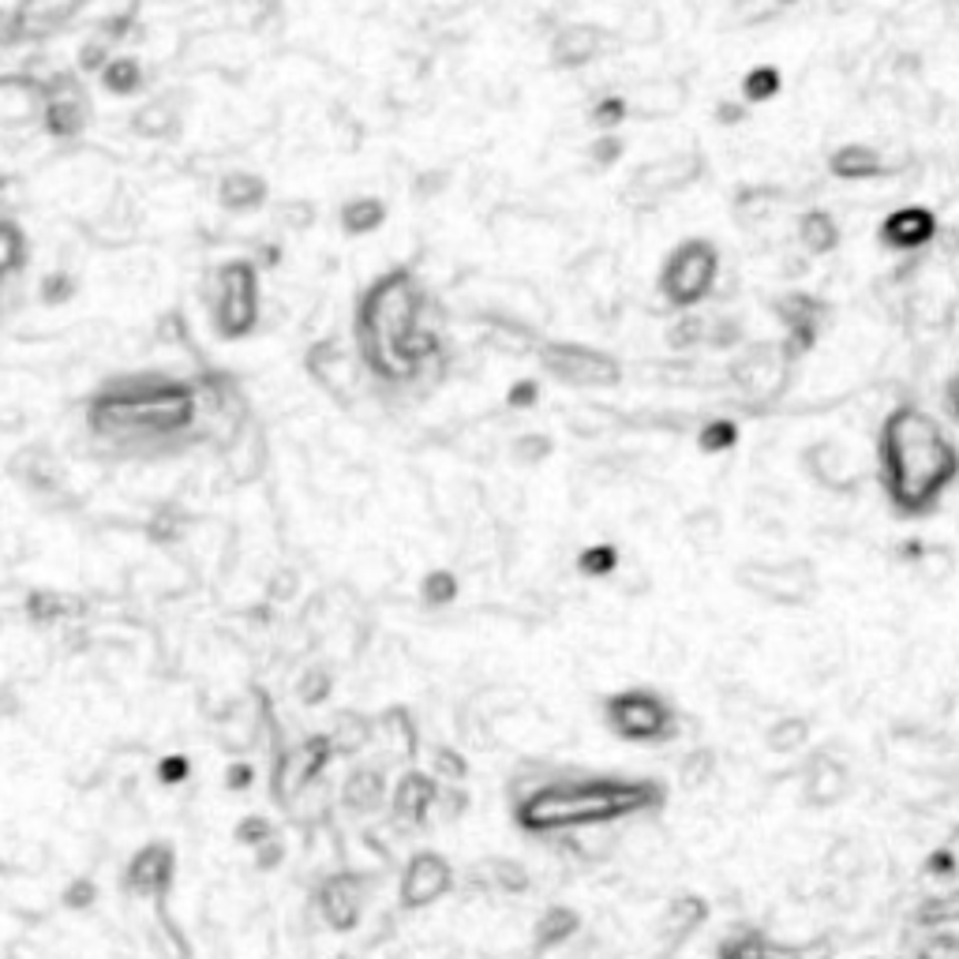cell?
<instances>
[{
	"mask_svg": "<svg viewBox=\"0 0 959 959\" xmlns=\"http://www.w3.org/2000/svg\"><path fill=\"white\" fill-rule=\"evenodd\" d=\"M200 401L187 382L157 379V375H135V379L109 382L94 394L86 424L98 439L116 442V447H143V442H162L173 435L195 428Z\"/></svg>",
	"mask_w": 959,
	"mask_h": 959,
	"instance_id": "6da1fadb",
	"label": "cell"
},
{
	"mask_svg": "<svg viewBox=\"0 0 959 959\" xmlns=\"http://www.w3.org/2000/svg\"><path fill=\"white\" fill-rule=\"evenodd\" d=\"M881 477L888 499L907 513H922L956 477V450L941 424L918 409H896L881 435Z\"/></svg>",
	"mask_w": 959,
	"mask_h": 959,
	"instance_id": "7a4b0ae2",
	"label": "cell"
},
{
	"mask_svg": "<svg viewBox=\"0 0 959 959\" xmlns=\"http://www.w3.org/2000/svg\"><path fill=\"white\" fill-rule=\"evenodd\" d=\"M656 803V787L608 776H555L518 803V820L529 833H578L611 825Z\"/></svg>",
	"mask_w": 959,
	"mask_h": 959,
	"instance_id": "3957f363",
	"label": "cell"
},
{
	"mask_svg": "<svg viewBox=\"0 0 959 959\" xmlns=\"http://www.w3.org/2000/svg\"><path fill=\"white\" fill-rule=\"evenodd\" d=\"M738 581L765 596L768 604H806L817 592V573L806 559L787 562H743L738 567Z\"/></svg>",
	"mask_w": 959,
	"mask_h": 959,
	"instance_id": "277c9868",
	"label": "cell"
},
{
	"mask_svg": "<svg viewBox=\"0 0 959 959\" xmlns=\"http://www.w3.org/2000/svg\"><path fill=\"white\" fill-rule=\"evenodd\" d=\"M334 746L326 735H308L300 738L296 746H289L274 765V795H278L282 806H289L293 798H304L308 790L323 779V768L330 765Z\"/></svg>",
	"mask_w": 959,
	"mask_h": 959,
	"instance_id": "5b68a950",
	"label": "cell"
},
{
	"mask_svg": "<svg viewBox=\"0 0 959 959\" xmlns=\"http://www.w3.org/2000/svg\"><path fill=\"white\" fill-rule=\"evenodd\" d=\"M712 278H716V255H712L708 244L690 241L667 259V271H664V278H660V285H664L671 304L690 308L701 296H708Z\"/></svg>",
	"mask_w": 959,
	"mask_h": 959,
	"instance_id": "8992f818",
	"label": "cell"
},
{
	"mask_svg": "<svg viewBox=\"0 0 959 959\" xmlns=\"http://www.w3.org/2000/svg\"><path fill=\"white\" fill-rule=\"evenodd\" d=\"M611 727L619 731L622 738L630 743H652V738H667L671 727H675V716L660 697L645 694V690H626L611 701L608 708Z\"/></svg>",
	"mask_w": 959,
	"mask_h": 959,
	"instance_id": "52a82bcc",
	"label": "cell"
},
{
	"mask_svg": "<svg viewBox=\"0 0 959 959\" xmlns=\"http://www.w3.org/2000/svg\"><path fill=\"white\" fill-rule=\"evenodd\" d=\"M543 364L570 387H611L619 379V364L604 353L585 349V345H551L543 353Z\"/></svg>",
	"mask_w": 959,
	"mask_h": 959,
	"instance_id": "ba28073f",
	"label": "cell"
},
{
	"mask_svg": "<svg viewBox=\"0 0 959 959\" xmlns=\"http://www.w3.org/2000/svg\"><path fill=\"white\" fill-rule=\"evenodd\" d=\"M450 885H453V874H450L447 858L435 851L412 855L401 874V907H409V911L431 907L435 899H442L450 892Z\"/></svg>",
	"mask_w": 959,
	"mask_h": 959,
	"instance_id": "9c48e42d",
	"label": "cell"
},
{
	"mask_svg": "<svg viewBox=\"0 0 959 959\" xmlns=\"http://www.w3.org/2000/svg\"><path fill=\"white\" fill-rule=\"evenodd\" d=\"M176 874V855L170 844H146L132 855V863L124 866V888L132 896L143 899H162L170 892Z\"/></svg>",
	"mask_w": 959,
	"mask_h": 959,
	"instance_id": "30bf717a",
	"label": "cell"
},
{
	"mask_svg": "<svg viewBox=\"0 0 959 959\" xmlns=\"http://www.w3.org/2000/svg\"><path fill=\"white\" fill-rule=\"evenodd\" d=\"M319 915L330 929H353L364 915V877L360 874H330L319 885Z\"/></svg>",
	"mask_w": 959,
	"mask_h": 959,
	"instance_id": "8fae6325",
	"label": "cell"
},
{
	"mask_svg": "<svg viewBox=\"0 0 959 959\" xmlns=\"http://www.w3.org/2000/svg\"><path fill=\"white\" fill-rule=\"evenodd\" d=\"M229 278L222 285V296H217V308H214V319H217V330L225 338H241V334L252 330L255 323V285H252V274L244 266H229Z\"/></svg>",
	"mask_w": 959,
	"mask_h": 959,
	"instance_id": "7c38bea8",
	"label": "cell"
},
{
	"mask_svg": "<svg viewBox=\"0 0 959 959\" xmlns=\"http://www.w3.org/2000/svg\"><path fill=\"white\" fill-rule=\"evenodd\" d=\"M735 382L749 398H773L787 382V360L776 349H749L743 360L735 364Z\"/></svg>",
	"mask_w": 959,
	"mask_h": 959,
	"instance_id": "4fadbf2b",
	"label": "cell"
},
{
	"mask_svg": "<svg viewBox=\"0 0 959 959\" xmlns=\"http://www.w3.org/2000/svg\"><path fill=\"white\" fill-rule=\"evenodd\" d=\"M435 795H439V784L424 773H405L398 779L390 795V814L394 820H401L405 828H417L424 820L431 817V806H435Z\"/></svg>",
	"mask_w": 959,
	"mask_h": 959,
	"instance_id": "5bb4252c",
	"label": "cell"
},
{
	"mask_svg": "<svg viewBox=\"0 0 959 959\" xmlns=\"http://www.w3.org/2000/svg\"><path fill=\"white\" fill-rule=\"evenodd\" d=\"M697 173H701V162L694 154H667V157H660V162L645 165V170L634 176V187L637 192H645L649 200H660V195L690 184Z\"/></svg>",
	"mask_w": 959,
	"mask_h": 959,
	"instance_id": "9a60e30c",
	"label": "cell"
},
{
	"mask_svg": "<svg viewBox=\"0 0 959 959\" xmlns=\"http://www.w3.org/2000/svg\"><path fill=\"white\" fill-rule=\"evenodd\" d=\"M809 469L817 472V480L825 483L828 491H839V496L858 488V477H863L855 453L847 447H839V442H817V447L809 450Z\"/></svg>",
	"mask_w": 959,
	"mask_h": 959,
	"instance_id": "2e32d148",
	"label": "cell"
},
{
	"mask_svg": "<svg viewBox=\"0 0 959 959\" xmlns=\"http://www.w3.org/2000/svg\"><path fill=\"white\" fill-rule=\"evenodd\" d=\"M847 787H851V773H847V768L839 765V761L825 757V754L809 761V768H806V795H809V803L833 806V803H839V798L847 795Z\"/></svg>",
	"mask_w": 959,
	"mask_h": 959,
	"instance_id": "e0dca14e",
	"label": "cell"
},
{
	"mask_svg": "<svg viewBox=\"0 0 959 959\" xmlns=\"http://www.w3.org/2000/svg\"><path fill=\"white\" fill-rule=\"evenodd\" d=\"M937 222L929 217L926 211H918V206H904V211H896L888 222L881 225V236L892 248H922V244L934 236Z\"/></svg>",
	"mask_w": 959,
	"mask_h": 959,
	"instance_id": "ac0fdd59",
	"label": "cell"
},
{
	"mask_svg": "<svg viewBox=\"0 0 959 959\" xmlns=\"http://www.w3.org/2000/svg\"><path fill=\"white\" fill-rule=\"evenodd\" d=\"M341 803L349 806L353 814H371V809H379L387 803V779H382L379 768H368V765L353 768L341 787Z\"/></svg>",
	"mask_w": 959,
	"mask_h": 959,
	"instance_id": "d6986e66",
	"label": "cell"
},
{
	"mask_svg": "<svg viewBox=\"0 0 959 959\" xmlns=\"http://www.w3.org/2000/svg\"><path fill=\"white\" fill-rule=\"evenodd\" d=\"M600 49H604V38H600L596 27H567V31H559L555 42H551V53H555L559 64H567V68L589 64Z\"/></svg>",
	"mask_w": 959,
	"mask_h": 959,
	"instance_id": "ffe728a7",
	"label": "cell"
},
{
	"mask_svg": "<svg viewBox=\"0 0 959 959\" xmlns=\"http://www.w3.org/2000/svg\"><path fill=\"white\" fill-rule=\"evenodd\" d=\"M701 922H705V904L697 896H679L660 918V941L679 948V941H686Z\"/></svg>",
	"mask_w": 959,
	"mask_h": 959,
	"instance_id": "44dd1931",
	"label": "cell"
},
{
	"mask_svg": "<svg viewBox=\"0 0 959 959\" xmlns=\"http://www.w3.org/2000/svg\"><path fill=\"white\" fill-rule=\"evenodd\" d=\"M83 611V600L72 596V592H57V589H34L27 596V615L34 622H61L72 619Z\"/></svg>",
	"mask_w": 959,
	"mask_h": 959,
	"instance_id": "7402d4cb",
	"label": "cell"
},
{
	"mask_svg": "<svg viewBox=\"0 0 959 959\" xmlns=\"http://www.w3.org/2000/svg\"><path fill=\"white\" fill-rule=\"evenodd\" d=\"M795 233H798V244H803L809 255L833 252L836 241H839L836 222H833V217H828L825 211H806V214L795 222Z\"/></svg>",
	"mask_w": 959,
	"mask_h": 959,
	"instance_id": "603a6c76",
	"label": "cell"
},
{
	"mask_svg": "<svg viewBox=\"0 0 959 959\" xmlns=\"http://www.w3.org/2000/svg\"><path fill=\"white\" fill-rule=\"evenodd\" d=\"M833 170L844 181H866V176L885 173V157H877V151H869V146H844L833 157Z\"/></svg>",
	"mask_w": 959,
	"mask_h": 959,
	"instance_id": "cb8c5ba5",
	"label": "cell"
},
{
	"mask_svg": "<svg viewBox=\"0 0 959 959\" xmlns=\"http://www.w3.org/2000/svg\"><path fill=\"white\" fill-rule=\"evenodd\" d=\"M326 738H330L334 754H356V749L371 738V724L356 716V712H345V716H338V727H334Z\"/></svg>",
	"mask_w": 959,
	"mask_h": 959,
	"instance_id": "d4e9b609",
	"label": "cell"
},
{
	"mask_svg": "<svg viewBox=\"0 0 959 959\" xmlns=\"http://www.w3.org/2000/svg\"><path fill=\"white\" fill-rule=\"evenodd\" d=\"M573 934H578V915L567 911V907H559V911L540 915V922H537V945H543V948H551V945H567Z\"/></svg>",
	"mask_w": 959,
	"mask_h": 959,
	"instance_id": "484cf974",
	"label": "cell"
},
{
	"mask_svg": "<svg viewBox=\"0 0 959 959\" xmlns=\"http://www.w3.org/2000/svg\"><path fill=\"white\" fill-rule=\"evenodd\" d=\"M806 731H809L806 720H779V724L768 727L765 743L773 754H795V749L806 743Z\"/></svg>",
	"mask_w": 959,
	"mask_h": 959,
	"instance_id": "4316f807",
	"label": "cell"
},
{
	"mask_svg": "<svg viewBox=\"0 0 959 959\" xmlns=\"http://www.w3.org/2000/svg\"><path fill=\"white\" fill-rule=\"evenodd\" d=\"M184 513L176 510V507H162L151 518V526H146V537H151L154 543H173V540H181V532H184Z\"/></svg>",
	"mask_w": 959,
	"mask_h": 959,
	"instance_id": "83f0119b",
	"label": "cell"
},
{
	"mask_svg": "<svg viewBox=\"0 0 959 959\" xmlns=\"http://www.w3.org/2000/svg\"><path fill=\"white\" fill-rule=\"evenodd\" d=\"M779 91V75L776 68H754L746 79H743V94L746 102H761V98H773Z\"/></svg>",
	"mask_w": 959,
	"mask_h": 959,
	"instance_id": "f1b7e54d",
	"label": "cell"
},
{
	"mask_svg": "<svg viewBox=\"0 0 959 959\" xmlns=\"http://www.w3.org/2000/svg\"><path fill=\"white\" fill-rule=\"evenodd\" d=\"M720 959H768V945L761 941L757 934L731 937V941L720 948Z\"/></svg>",
	"mask_w": 959,
	"mask_h": 959,
	"instance_id": "f546056e",
	"label": "cell"
},
{
	"mask_svg": "<svg viewBox=\"0 0 959 959\" xmlns=\"http://www.w3.org/2000/svg\"><path fill=\"white\" fill-rule=\"evenodd\" d=\"M379 222H382V206L375 203V200L349 203V211H345V225H349L353 233H368V229H375Z\"/></svg>",
	"mask_w": 959,
	"mask_h": 959,
	"instance_id": "4dcf8cb0",
	"label": "cell"
},
{
	"mask_svg": "<svg viewBox=\"0 0 959 959\" xmlns=\"http://www.w3.org/2000/svg\"><path fill=\"white\" fill-rule=\"evenodd\" d=\"M918 562V573H922L926 581H945L948 573H952V559H948V551L934 548V551H922V555H915Z\"/></svg>",
	"mask_w": 959,
	"mask_h": 959,
	"instance_id": "1f68e13d",
	"label": "cell"
},
{
	"mask_svg": "<svg viewBox=\"0 0 959 959\" xmlns=\"http://www.w3.org/2000/svg\"><path fill=\"white\" fill-rule=\"evenodd\" d=\"M271 836H278V833H274V825L263 817H244L241 825H236V844H244V847H259Z\"/></svg>",
	"mask_w": 959,
	"mask_h": 959,
	"instance_id": "d6a6232c",
	"label": "cell"
},
{
	"mask_svg": "<svg viewBox=\"0 0 959 959\" xmlns=\"http://www.w3.org/2000/svg\"><path fill=\"white\" fill-rule=\"evenodd\" d=\"M453 596H458V585H453L450 573H431V578L424 581V600H428V604L442 608V604H450Z\"/></svg>",
	"mask_w": 959,
	"mask_h": 959,
	"instance_id": "836d02e7",
	"label": "cell"
},
{
	"mask_svg": "<svg viewBox=\"0 0 959 959\" xmlns=\"http://www.w3.org/2000/svg\"><path fill=\"white\" fill-rule=\"evenodd\" d=\"M330 675L326 671H308V675L300 679V701L304 705H323L326 694H330Z\"/></svg>",
	"mask_w": 959,
	"mask_h": 959,
	"instance_id": "e575fe53",
	"label": "cell"
},
{
	"mask_svg": "<svg viewBox=\"0 0 959 959\" xmlns=\"http://www.w3.org/2000/svg\"><path fill=\"white\" fill-rule=\"evenodd\" d=\"M708 776H712V754L686 757V765H682V787L697 790V787L708 784Z\"/></svg>",
	"mask_w": 959,
	"mask_h": 959,
	"instance_id": "d590c367",
	"label": "cell"
},
{
	"mask_svg": "<svg viewBox=\"0 0 959 959\" xmlns=\"http://www.w3.org/2000/svg\"><path fill=\"white\" fill-rule=\"evenodd\" d=\"M187 773H192V765H187L184 754H170L157 765V779H162V784H184Z\"/></svg>",
	"mask_w": 959,
	"mask_h": 959,
	"instance_id": "8d00e7d4",
	"label": "cell"
},
{
	"mask_svg": "<svg viewBox=\"0 0 959 959\" xmlns=\"http://www.w3.org/2000/svg\"><path fill=\"white\" fill-rule=\"evenodd\" d=\"M64 904L72 907V911H83V907H91V904H94V885H91V881H75V885L64 892Z\"/></svg>",
	"mask_w": 959,
	"mask_h": 959,
	"instance_id": "74e56055",
	"label": "cell"
},
{
	"mask_svg": "<svg viewBox=\"0 0 959 959\" xmlns=\"http://www.w3.org/2000/svg\"><path fill=\"white\" fill-rule=\"evenodd\" d=\"M513 453H518V458L526 461V465H532V461H540L543 453H548V439H540V435H526V439L518 442V450H513Z\"/></svg>",
	"mask_w": 959,
	"mask_h": 959,
	"instance_id": "f35d334b",
	"label": "cell"
},
{
	"mask_svg": "<svg viewBox=\"0 0 959 959\" xmlns=\"http://www.w3.org/2000/svg\"><path fill=\"white\" fill-rule=\"evenodd\" d=\"M622 102H615V98H604V102H600L596 109H592V121H596L600 127H611V124H619V116H622Z\"/></svg>",
	"mask_w": 959,
	"mask_h": 959,
	"instance_id": "ab89813d",
	"label": "cell"
},
{
	"mask_svg": "<svg viewBox=\"0 0 959 959\" xmlns=\"http://www.w3.org/2000/svg\"><path fill=\"white\" fill-rule=\"evenodd\" d=\"M589 157H592L596 165H611V162L619 157V140H615V135H604V140H596V143H592Z\"/></svg>",
	"mask_w": 959,
	"mask_h": 959,
	"instance_id": "60d3db41",
	"label": "cell"
},
{
	"mask_svg": "<svg viewBox=\"0 0 959 959\" xmlns=\"http://www.w3.org/2000/svg\"><path fill=\"white\" fill-rule=\"evenodd\" d=\"M435 761H439V765H435V773H439V776H450V779H461V776H465L461 757L450 754V749H439V754H435Z\"/></svg>",
	"mask_w": 959,
	"mask_h": 959,
	"instance_id": "b9f144b4",
	"label": "cell"
},
{
	"mask_svg": "<svg viewBox=\"0 0 959 959\" xmlns=\"http://www.w3.org/2000/svg\"><path fill=\"white\" fill-rule=\"evenodd\" d=\"M255 851H259V858H255V863H259V869H274V866L282 863V855H285L282 844H278V836H271L266 844L255 847Z\"/></svg>",
	"mask_w": 959,
	"mask_h": 959,
	"instance_id": "7bdbcfd3",
	"label": "cell"
},
{
	"mask_svg": "<svg viewBox=\"0 0 959 959\" xmlns=\"http://www.w3.org/2000/svg\"><path fill=\"white\" fill-rule=\"evenodd\" d=\"M735 439V428H731V424H712V428L701 435V442H705L708 450H716V447H727V442Z\"/></svg>",
	"mask_w": 959,
	"mask_h": 959,
	"instance_id": "ee69618b",
	"label": "cell"
},
{
	"mask_svg": "<svg viewBox=\"0 0 959 959\" xmlns=\"http://www.w3.org/2000/svg\"><path fill=\"white\" fill-rule=\"evenodd\" d=\"M922 959H959V945L956 941H929Z\"/></svg>",
	"mask_w": 959,
	"mask_h": 959,
	"instance_id": "f6af8a7d",
	"label": "cell"
},
{
	"mask_svg": "<svg viewBox=\"0 0 959 959\" xmlns=\"http://www.w3.org/2000/svg\"><path fill=\"white\" fill-rule=\"evenodd\" d=\"M581 567H585V570H592V573H600V570H611V567H615V555H611V551H589V555L581 559Z\"/></svg>",
	"mask_w": 959,
	"mask_h": 959,
	"instance_id": "bcb514c9",
	"label": "cell"
},
{
	"mask_svg": "<svg viewBox=\"0 0 959 959\" xmlns=\"http://www.w3.org/2000/svg\"><path fill=\"white\" fill-rule=\"evenodd\" d=\"M225 784H229L233 790H236V787H248V784H252V765H229V776H225Z\"/></svg>",
	"mask_w": 959,
	"mask_h": 959,
	"instance_id": "7dc6e473",
	"label": "cell"
}]
</instances>
